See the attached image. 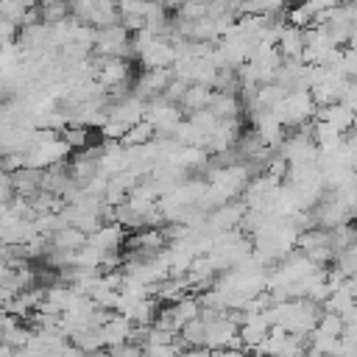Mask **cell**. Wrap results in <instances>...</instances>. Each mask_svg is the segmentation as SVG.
Segmentation results:
<instances>
[{"instance_id": "6da1fadb", "label": "cell", "mask_w": 357, "mask_h": 357, "mask_svg": "<svg viewBox=\"0 0 357 357\" xmlns=\"http://www.w3.org/2000/svg\"><path fill=\"white\" fill-rule=\"evenodd\" d=\"M315 109H318V103H315L312 92L307 86H296V89H287L284 98L271 112L284 128H298L315 114Z\"/></svg>"}, {"instance_id": "7a4b0ae2", "label": "cell", "mask_w": 357, "mask_h": 357, "mask_svg": "<svg viewBox=\"0 0 357 357\" xmlns=\"http://www.w3.org/2000/svg\"><path fill=\"white\" fill-rule=\"evenodd\" d=\"M95 50H98V56H134L128 28L120 25V22H112V25L98 28V33H95Z\"/></svg>"}, {"instance_id": "3957f363", "label": "cell", "mask_w": 357, "mask_h": 357, "mask_svg": "<svg viewBox=\"0 0 357 357\" xmlns=\"http://www.w3.org/2000/svg\"><path fill=\"white\" fill-rule=\"evenodd\" d=\"M315 117L318 120H326L329 126H335L340 134H346L349 128L357 126V112L349 109L343 100H335V103H326V106H318L315 109Z\"/></svg>"}, {"instance_id": "277c9868", "label": "cell", "mask_w": 357, "mask_h": 357, "mask_svg": "<svg viewBox=\"0 0 357 357\" xmlns=\"http://www.w3.org/2000/svg\"><path fill=\"white\" fill-rule=\"evenodd\" d=\"M276 47L282 50V56H284V59H301V53H304V28L284 22V28H282V36H279Z\"/></svg>"}, {"instance_id": "5b68a950", "label": "cell", "mask_w": 357, "mask_h": 357, "mask_svg": "<svg viewBox=\"0 0 357 357\" xmlns=\"http://www.w3.org/2000/svg\"><path fill=\"white\" fill-rule=\"evenodd\" d=\"M209 100H212V84H190L187 92L181 95V106L190 109V112L206 109Z\"/></svg>"}, {"instance_id": "8992f818", "label": "cell", "mask_w": 357, "mask_h": 357, "mask_svg": "<svg viewBox=\"0 0 357 357\" xmlns=\"http://www.w3.org/2000/svg\"><path fill=\"white\" fill-rule=\"evenodd\" d=\"M206 109H212L218 117H237L240 114V100L231 92L218 89V92H212V100H209Z\"/></svg>"}, {"instance_id": "52a82bcc", "label": "cell", "mask_w": 357, "mask_h": 357, "mask_svg": "<svg viewBox=\"0 0 357 357\" xmlns=\"http://www.w3.org/2000/svg\"><path fill=\"white\" fill-rule=\"evenodd\" d=\"M354 301H357V298H354V293H351V290L346 287V282H343L340 287H335V290L326 296L324 307H326V310H332V312H340V315H343Z\"/></svg>"}, {"instance_id": "ba28073f", "label": "cell", "mask_w": 357, "mask_h": 357, "mask_svg": "<svg viewBox=\"0 0 357 357\" xmlns=\"http://www.w3.org/2000/svg\"><path fill=\"white\" fill-rule=\"evenodd\" d=\"M153 134H156V128H153L148 120H139V123H134V126L126 131V137H123L120 142H123V145H145V142L153 139Z\"/></svg>"}, {"instance_id": "9c48e42d", "label": "cell", "mask_w": 357, "mask_h": 357, "mask_svg": "<svg viewBox=\"0 0 357 357\" xmlns=\"http://www.w3.org/2000/svg\"><path fill=\"white\" fill-rule=\"evenodd\" d=\"M304 3H307V8H310L312 14H321V11H329V8L340 6L343 0H304Z\"/></svg>"}, {"instance_id": "30bf717a", "label": "cell", "mask_w": 357, "mask_h": 357, "mask_svg": "<svg viewBox=\"0 0 357 357\" xmlns=\"http://www.w3.org/2000/svg\"><path fill=\"white\" fill-rule=\"evenodd\" d=\"M340 100H343L349 109H354V112H357V81H354V78L349 81V86H346V92H343V98H340Z\"/></svg>"}, {"instance_id": "8fae6325", "label": "cell", "mask_w": 357, "mask_h": 357, "mask_svg": "<svg viewBox=\"0 0 357 357\" xmlns=\"http://www.w3.org/2000/svg\"><path fill=\"white\" fill-rule=\"evenodd\" d=\"M346 287H349V290H351V293H354V298H357V271H354V273H349V276H346Z\"/></svg>"}]
</instances>
